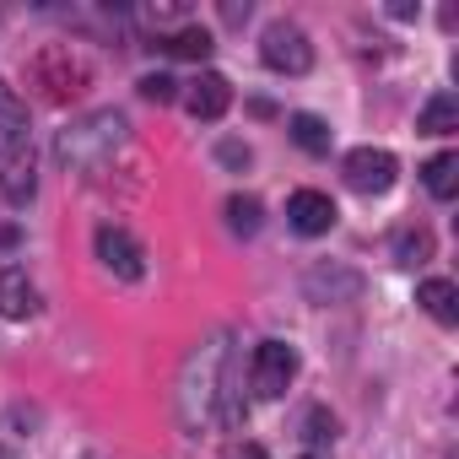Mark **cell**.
Wrapping results in <instances>:
<instances>
[{
  "instance_id": "obj_2",
  "label": "cell",
  "mask_w": 459,
  "mask_h": 459,
  "mask_svg": "<svg viewBox=\"0 0 459 459\" xmlns=\"http://www.w3.org/2000/svg\"><path fill=\"white\" fill-rule=\"evenodd\" d=\"M33 82L44 87L49 103H71V98L87 87V65H82L65 44H49V49L33 55Z\"/></svg>"
},
{
  "instance_id": "obj_20",
  "label": "cell",
  "mask_w": 459,
  "mask_h": 459,
  "mask_svg": "<svg viewBox=\"0 0 459 459\" xmlns=\"http://www.w3.org/2000/svg\"><path fill=\"white\" fill-rule=\"evenodd\" d=\"M141 98L146 103H173L178 98V82L173 76H141Z\"/></svg>"
},
{
  "instance_id": "obj_9",
  "label": "cell",
  "mask_w": 459,
  "mask_h": 459,
  "mask_svg": "<svg viewBox=\"0 0 459 459\" xmlns=\"http://www.w3.org/2000/svg\"><path fill=\"white\" fill-rule=\"evenodd\" d=\"M227 103H233V82L216 76V71H205V76L189 82V92H184V108H189L195 119H221Z\"/></svg>"
},
{
  "instance_id": "obj_12",
  "label": "cell",
  "mask_w": 459,
  "mask_h": 459,
  "mask_svg": "<svg viewBox=\"0 0 459 459\" xmlns=\"http://www.w3.org/2000/svg\"><path fill=\"white\" fill-rule=\"evenodd\" d=\"M416 130H421V135H454V130H459V98H454V92L427 98V108H421Z\"/></svg>"
},
{
  "instance_id": "obj_23",
  "label": "cell",
  "mask_w": 459,
  "mask_h": 459,
  "mask_svg": "<svg viewBox=\"0 0 459 459\" xmlns=\"http://www.w3.org/2000/svg\"><path fill=\"white\" fill-rule=\"evenodd\" d=\"M238 459H265V454H260L255 443H244V454H238Z\"/></svg>"
},
{
  "instance_id": "obj_8",
  "label": "cell",
  "mask_w": 459,
  "mask_h": 459,
  "mask_svg": "<svg viewBox=\"0 0 459 459\" xmlns=\"http://www.w3.org/2000/svg\"><path fill=\"white\" fill-rule=\"evenodd\" d=\"M287 221L298 227L303 238H319V233H330V227H335V200L325 189H298L287 200Z\"/></svg>"
},
{
  "instance_id": "obj_17",
  "label": "cell",
  "mask_w": 459,
  "mask_h": 459,
  "mask_svg": "<svg viewBox=\"0 0 459 459\" xmlns=\"http://www.w3.org/2000/svg\"><path fill=\"white\" fill-rule=\"evenodd\" d=\"M308 292H314L319 303H330L335 292H341V298H357V292H362V281H357L351 271H308Z\"/></svg>"
},
{
  "instance_id": "obj_21",
  "label": "cell",
  "mask_w": 459,
  "mask_h": 459,
  "mask_svg": "<svg viewBox=\"0 0 459 459\" xmlns=\"http://www.w3.org/2000/svg\"><path fill=\"white\" fill-rule=\"evenodd\" d=\"M303 437H308V443H330V437H335V416H330V411H308Z\"/></svg>"
},
{
  "instance_id": "obj_6",
  "label": "cell",
  "mask_w": 459,
  "mask_h": 459,
  "mask_svg": "<svg viewBox=\"0 0 459 459\" xmlns=\"http://www.w3.org/2000/svg\"><path fill=\"white\" fill-rule=\"evenodd\" d=\"M98 260L119 281H141V271H146V255H141V244L125 233V227H98Z\"/></svg>"
},
{
  "instance_id": "obj_13",
  "label": "cell",
  "mask_w": 459,
  "mask_h": 459,
  "mask_svg": "<svg viewBox=\"0 0 459 459\" xmlns=\"http://www.w3.org/2000/svg\"><path fill=\"white\" fill-rule=\"evenodd\" d=\"M421 184H427L437 200H454V189H459V157H454V152H437V157L421 168Z\"/></svg>"
},
{
  "instance_id": "obj_7",
  "label": "cell",
  "mask_w": 459,
  "mask_h": 459,
  "mask_svg": "<svg viewBox=\"0 0 459 459\" xmlns=\"http://www.w3.org/2000/svg\"><path fill=\"white\" fill-rule=\"evenodd\" d=\"M33 189H39V178H33V152H28V141L0 146V195H6L12 205H28Z\"/></svg>"
},
{
  "instance_id": "obj_22",
  "label": "cell",
  "mask_w": 459,
  "mask_h": 459,
  "mask_svg": "<svg viewBox=\"0 0 459 459\" xmlns=\"http://www.w3.org/2000/svg\"><path fill=\"white\" fill-rule=\"evenodd\" d=\"M216 157H221L227 168H249V146H244V141H221Z\"/></svg>"
},
{
  "instance_id": "obj_25",
  "label": "cell",
  "mask_w": 459,
  "mask_h": 459,
  "mask_svg": "<svg viewBox=\"0 0 459 459\" xmlns=\"http://www.w3.org/2000/svg\"><path fill=\"white\" fill-rule=\"evenodd\" d=\"M0 459H6V454H0Z\"/></svg>"
},
{
  "instance_id": "obj_11",
  "label": "cell",
  "mask_w": 459,
  "mask_h": 459,
  "mask_svg": "<svg viewBox=\"0 0 459 459\" xmlns=\"http://www.w3.org/2000/svg\"><path fill=\"white\" fill-rule=\"evenodd\" d=\"M416 303H421L437 325H454V319H459V287H454V281H437V276L421 281V287H416Z\"/></svg>"
},
{
  "instance_id": "obj_5",
  "label": "cell",
  "mask_w": 459,
  "mask_h": 459,
  "mask_svg": "<svg viewBox=\"0 0 459 459\" xmlns=\"http://www.w3.org/2000/svg\"><path fill=\"white\" fill-rule=\"evenodd\" d=\"M394 173H400V162H394V152H384V146H357V152L346 157V184H351L357 195H384V189L394 184Z\"/></svg>"
},
{
  "instance_id": "obj_14",
  "label": "cell",
  "mask_w": 459,
  "mask_h": 459,
  "mask_svg": "<svg viewBox=\"0 0 459 459\" xmlns=\"http://www.w3.org/2000/svg\"><path fill=\"white\" fill-rule=\"evenodd\" d=\"M28 135V103L0 82V146H12V141H22Z\"/></svg>"
},
{
  "instance_id": "obj_10",
  "label": "cell",
  "mask_w": 459,
  "mask_h": 459,
  "mask_svg": "<svg viewBox=\"0 0 459 459\" xmlns=\"http://www.w3.org/2000/svg\"><path fill=\"white\" fill-rule=\"evenodd\" d=\"M39 314V287L28 281V271H0V319H33Z\"/></svg>"
},
{
  "instance_id": "obj_18",
  "label": "cell",
  "mask_w": 459,
  "mask_h": 459,
  "mask_svg": "<svg viewBox=\"0 0 459 459\" xmlns=\"http://www.w3.org/2000/svg\"><path fill=\"white\" fill-rule=\"evenodd\" d=\"M162 49H168L173 60H205V55H211V33H205V28H178Z\"/></svg>"
},
{
  "instance_id": "obj_16",
  "label": "cell",
  "mask_w": 459,
  "mask_h": 459,
  "mask_svg": "<svg viewBox=\"0 0 459 459\" xmlns=\"http://www.w3.org/2000/svg\"><path fill=\"white\" fill-rule=\"evenodd\" d=\"M260 221H265V205L255 195H233V200H227V227H233L238 238H255Z\"/></svg>"
},
{
  "instance_id": "obj_24",
  "label": "cell",
  "mask_w": 459,
  "mask_h": 459,
  "mask_svg": "<svg viewBox=\"0 0 459 459\" xmlns=\"http://www.w3.org/2000/svg\"><path fill=\"white\" fill-rule=\"evenodd\" d=\"M303 459H325V454H303Z\"/></svg>"
},
{
  "instance_id": "obj_1",
  "label": "cell",
  "mask_w": 459,
  "mask_h": 459,
  "mask_svg": "<svg viewBox=\"0 0 459 459\" xmlns=\"http://www.w3.org/2000/svg\"><path fill=\"white\" fill-rule=\"evenodd\" d=\"M125 114H114V108H103V114H87V119H76L71 130H60V141H55V162L65 168V173H87V168H103L119 146H125Z\"/></svg>"
},
{
  "instance_id": "obj_15",
  "label": "cell",
  "mask_w": 459,
  "mask_h": 459,
  "mask_svg": "<svg viewBox=\"0 0 459 459\" xmlns=\"http://www.w3.org/2000/svg\"><path fill=\"white\" fill-rule=\"evenodd\" d=\"M287 130H292V141H298L303 152H314V157H325V152H330V125H325L319 114H292V119H287Z\"/></svg>"
},
{
  "instance_id": "obj_4",
  "label": "cell",
  "mask_w": 459,
  "mask_h": 459,
  "mask_svg": "<svg viewBox=\"0 0 459 459\" xmlns=\"http://www.w3.org/2000/svg\"><path fill=\"white\" fill-rule=\"evenodd\" d=\"M260 55H265V65L281 71V76H303V71L314 65V44H308V33L292 28V22H276V28L265 33Z\"/></svg>"
},
{
  "instance_id": "obj_19",
  "label": "cell",
  "mask_w": 459,
  "mask_h": 459,
  "mask_svg": "<svg viewBox=\"0 0 459 459\" xmlns=\"http://www.w3.org/2000/svg\"><path fill=\"white\" fill-rule=\"evenodd\" d=\"M394 260H400V265H427V260H432V233H427V227L394 238Z\"/></svg>"
},
{
  "instance_id": "obj_3",
  "label": "cell",
  "mask_w": 459,
  "mask_h": 459,
  "mask_svg": "<svg viewBox=\"0 0 459 459\" xmlns=\"http://www.w3.org/2000/svg\"><path fill=\"white\" fill-rule=\"evenodd\" d=\"M292 378H298V351L281 346V341H260V346H255V362H249V384H255V394L276 400V394H287Z\"/></svg>"
}]
</instances>
